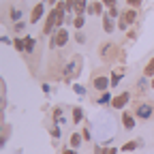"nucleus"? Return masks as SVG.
Wrapping results in <instances>:
<instances>
[{"label": "nucleus", "instance_id": "obj_1", "mask_svg": "<svg viewBox=\"0 0 154 154\" xmlns=\"http://www.w3.org/2000/svg\"><path fill=\"white\" fill-rule=\"evenodd\" d=\"M90 86L99 92H105L107 88H111V77L107 71H94L90 77Z\"/></svg>", "mask_w": 154, "mask_h": 154}, {"label": "nucleus", "instance_id": "obj_2", "mask_svg": "<svg viewBox=\"0 0 154 154\" xmlns=\"http://www.w3.org/2000/svg\"><path fill=\"white\" fill-rule=\"evenodd\" d=\"M135 118H139L141 122H148L154 118V101H139L133 109Z\"/></svg>", "mask_w": 154, "mask_h": 154}, {"label": "nucleus", "instance_id": "obj_3", "mask_svg": "<svg viewBox=\"0 0 154 154\" xmlns=\"http://www.w3.org/2000/svg\"><path fill=\"white\" fill-rule=\"evenodd\" d=\"M120 49H118V45L116 43H103L101 47H99V56H101V60L103 62H107V64H111L113 60H120Z\"/></svg>", "mask_w": 154, "mask_h": 154}, {"label": "nucleus", "instance_id": "obj_4", "mask_svg": "<svg viewBox=\"0 0 154 154\" xmlns=\"http://www.w3.org/2000/svg\"><path fill=\"white\" fill-rule=\"evenodd\" d=\"M82 69V58L79 56H73V60H69L64 64V82H73L77 75H79Z\"/></svg>", "mask_w": 154, "mask_h": 154}, {"label": "nucleus", "instance_id": "obj_5", "mask_svg": "<svg viewBox=\"0 0 154 154\" xmlns=\"http://www.w3.org/2000/svg\"><path fill=\"white\" fill-rule=\"evenodd\" d=\"M69 43V32L64 28H58L54 34H51V41H49V47L56 49V47H64Z\"/></svg>", "mask_w": 154, "mask_h": 154}, {"label": "nucleus", "instance_id": "obj_6", "mask_svg": "<svg viewBox=\"0 0 154 154\" xmlns=\"http://www.w3.org/2000/svg\"><path fill=\"white\" fill-rule=\"evenodd\" d=\"M128 101H131V92H122V94H118V96H113L111 107H113V109H120V111H124V107L128 105Z\"/></svg>", "mask_w": 154, "mask_h": 154}, {"label": "nucleus", "instance_id": "obj_7", "mask_svg": "<svg viewBox=\"0 0 154 154\" xmlns=\"http://www.w3.org/2000/svg\"><path fill=\"white\" fill-rule=\"evenodd\" d=\"M120 17H122L124 22L131 26V24H137V17H139V13L135 11V9H131V7H128V9H124V11H122V15H120Z\"/></svg>", "mask_w": 154, "mask_h": 154}, {"label": "nucleus", "instance_id": "obj_8", "mask_svg": "<svg viewBox=\"0 0 154 154\" xmlns=\"http://www.w3.org/2000/svg\"><path fill=\"white\" fill-rule=\"evenodd\" d=\"M43 13H45V9H43V2H38V5L32 9V15H30V24H38V19H43Z\"/></svg>", "mask_w": 154, "mask_h": 154}, {"label": "nucleus", "instance_id": "obj_9", "mask_svg": "<svg viewBox=\"0 0 154 154\" xmlns=\"http://www.w3.org/2000/svg\"><path fill=\"white\" fill-rule=\"evenodd\" d=\"M103 2H101V0H92V2L88 5V13L90 15H103Z\"/></svg>", "mask_w": 154, "mask_h": 154}, {"label": "nucleus", "instance_id": "obj_10", "mask_svg": "<svg viewBox=\"0 0 154 154\" xmlns=\"http://www.w3.org/2000/svg\"><path fill=\"white\" fill-rule=\"evenodd\" d=\"M88 0H75V7H73V15H84L88 11Z\"/></svg>", "mask_w": 154, "mask_h": 154}, {"label": "nucleus", "instance_id": "obj_11", "mask_svg": "<svg viewBox=\"0 0 154 154\" xmlns=\"http://www.w3.org/2000/svg\"><path fill=\"white\" fill-rule=\"evenodd\" d=\"M34 47H36V38L30 36V34H26L24 36V54H32Z\"/></svg>", "mask_w": 154, "mask_h": 154}, {"label": "nucleus", "instance_id": "obj_12", "mask_svg": "<svg viewBox=\"0 0 154 154\" xmlns=\"http://www.w3.org/2000/svg\"><path fill=\"white\" fill-rule=\"evenodd\" d=\"M122 126H124L126 131H133V128H135V118H133V113L122 111Z\"/></svg>", "mask_w": 154, "mask_h": 154}, {"label": "nucleus", "instance_id": "obj_13", "mask_svg": "<svg viewBox=\"0 0 154 154\" xmlns=\"http://www.w3.org/2000/svg\"><path fill=\"white\" fill-rule=\"evenodd\" d=\"M103 30H105L107 34H111V32L116 30V24H113V17H109V15H103Z\"/></svg>", "mask_w": 154, "mask_h": 154}, {"label": "nucleus", "instance_id": "obj_14", "mask_svg": "<svg viewBox=\"0 0 154 154\" xmlns=\"http://www.w3.org/2000/svg\"><path fill=\"white\" fill-rule=\"evenodd\" d=\"M9 19L15 24V22H22V9H17V7H11L9 9Z\"/></svg>", "mask_w": 154, "mask_h": 154}, {"label": "nucleus", "instance_id": "obj_15", "mask_svg": "<svg viewBox=\"0 0 154 154\" xmlns=\"http://www.w3.org/2000/svg\"><path fill=\"white\" fill-rule=\"evenodd\" d=\"M84 24H86V17L84 15H73V28L75 30H82Z\"/></svg>", "mask_w": 154, "mask_h": 154}, {"label": "nucleus", "instance_id": "obj_16", "mask_svg": "<svg viewBox=\"0 0 154 154\" xmlns=\"http://www.w3.org/2000/svg\"><path fill=\"white\" fill-rule=\"evenodd\" d=\"M82 139H84V135L73 133V135H71V139H69V141H71V148H75V150H77V148L82 146Z\"/></svg>", "mask_w": 154, "mask_h": 154}, {"label": "nucleus", "instance_id": "obj_17", "mask_svg": "<svg viewBox=\"0 0 154 154\" xmlns=\"http://www.w3.org/2000/svg\"><path fill=\"white\" fill-rule=\"evenodd\" d=\"M111 101H113V96H111V94L105 90V92L99 96V101H96V103H99V105H111Z\"/></svg>", "mask_w": 154, "mask_h": 154}, {"label": "nucleus", "instance_id": "obj_18", "mask_svg": "<svg viewBox=\"0 0 154 154\" xmlns=\"http://www.w3.org/2000/svg\"><path fill=\"white\" fill-rule=\"evenodd\" d=\"M122 75H124L122 71H113V73L109 75V77H111V88H113V86H118V84H120V79H122Z\"/></svg>", "mask_w": 154, "mask_h": 154}, {"label": "nucleus", "instance_id": "obj_19", "mask_svg": "<svg viewBox=\"0 0 154 154\" xmlns=\"http://www.w3.org/2000/svg\"><path fill=\"white\" fill-rule=\"evenodd\" d=\"M143 75H146V77H154V58H152V60L146 64V69H143Z\"/></svg>", "mask_w": 154, "mask_h": 154}, {"label": "nucleus", "instance_id": "obj_20", "mask_svg": "<svg viewBox=\"0 0 154 154\" xmlns=\"http://www.w3.org/2000/svg\"><path fill=\"white\" fill-rule=\"evenodd\" d=\"M84 120V111L79 107H73V122H82Z\"/></svg>", "mask_w": 154, "mask_h": 154}, {"label": "nucleus", "instance_id": "obj_21", "mask_svg": "<svg viewBox=\"0 0 154 154\" xmlns=\"http://www.w3.org/2000/svg\"><path fill=\"white\" fill-rule=\"evenodd\" d=\"M107 15L116 19V17H120L122 13H120V9H118V5H113V7H109V9H107Z\"/></svg>", "mask_w": 154, "mask_h": 154}, {"label": "nucleus", "instance_id": "obj_22", "mask_svg": "<svg viewBox=\"0 0 154 154\" xmlns=\"http://www.w3.org/2000/svg\"><path fill=\"white\" fill-rule=\"evenodd\" d=\"M139 148V141H128L122 146V152H131V150H137Z\"/></svg>", "mask_w": 154, "mask_h": 154}, {"label": "nucleus", "instance_id": "obj_23", "mask_svg": "<svg viewBox=\"0 0 154 154\" xmlns=\"http://www.w3.org/2000/svg\"><path fill=\"white\" fill-rule=\"evenodd\" d=\"M126 5H128L131 9H139V7L143 5V0H126Z\"/></svg>", "mask_w": 154, "mask_h": 154}, {"label": "nucleus", "instance_id": "obj_24", "mask_svg": "<svg viewBox=\"0 0 154 154\" xmlns=\"http://www.w3.org/2000/svg\"><path fill=\"white\" fill-rule=\"evenodd\" d=\"M13 45H15L17 51H24V38H19V36H17L15 41H13Z\"/></svg>", "mask_w": 154, "mask_h": 154}, {"label": "nucleus", "instance_id": "obj_25", "mask_svg": "<svg viewBox=\"0 0 154 154\" xmlns=\"http://www.w3.org/2000/svg\"><path fill=\"white\" fill-rule=\"evenodd\" d=\"M24 28H26V24H24V22H15V24H13V30H15V32H22Z\"/></svg>", "mask_w": 154, "mask_h": 154}, {"label": "nucleus", "instance_id": "obj_26", "mask_svg": "<svg viewBox=\"0 0 154 154\" xmlns=\"http://www.w3.org/2000/svg\"><path fill=\"white\" fill-rule=\"evenodd\" d=\"M75 41H77V43H86V36H84V32H82V30H77V34H75Z\"/></svg>", "mask_w": 154, "mask_h": 154}, {"label": "nucleus", "instance_id": "obj_27", "mask_svg": "<svg viewBox=\"0 0 154 154\" xmlns=\"http://www.w3.org/2000/svg\"><path fill=\"white\" fill-rule=\"evenodd\" d=\"M146 88H148V84H146V79H139V82H137V92H143Z\"/></svg>", "mask_w": 154, "mask_h": 154}, {"label": "nucleus", "instance_id": "obj_28", "mask_svg": "<svg viewBox=\"0 0 154 154\" xmlns=\"http://www.w3.org/2000/svg\"><path fill=\"white\" fill-rule=\"evenodd\" d=\"M66 2V11H69V15H73V7H75V0H64Z\"/></svg>", "mask_w": 154, "mask_h": 154}, {"label": "nucleus", "instance_id": "obj_29", "mask_svg": "<svg viewBox=\"0 0 154 154\" xmlns=\"http://www.w3.org/2000/svg\"><path fill=\"white\" fill-rule=\"evenodd\" d=\"M118 28H120V30H126V28H128V24L124 22L122 17H118Z\"/></svg>", "mask_w": 154, "mask_h": 154}, {"label": "nucleus", "instance_id": "obj_30", "mask_svg": "<svg viewBox=\"0 0 154 154\" xmlns=\"http://www.w3.org/2000/svg\"><path fill=\"white\" fill-rule=\"evenodd\" d=\"M51 137H54L56 141L60 139V128H58V126H56V128H51Z\"/></svg>", "mask_w": 154, "mask_h": 154}, {"label": "nucleus", "instance_id": "obj_31", "mask_svg": "<svg viewBox=\"0 0 154 154\" xmlns=\"http://www.w3.org/2000/svg\"><path fill=\"white\" fill-rule=\"evenodd\" d=\"M126 36H128V41H135V38H137V32H135V30H128Z\"/></svg>", "mask_w": 154, "mask_h": 154}, {"label": "nucleus", "instance_id": "obj_32", "mask_svg": "<svg viewBox=\"0 0 154 154\" xmlns=\"http://www.w3.org/2000/svg\"><path fill=\"white\" fill-rule=\"evenodd\" d=\"M82 135H84V139H86V141H90V128H88V126L84 128V133H82Z\"/></svg>", "mask_w": 154, "mask_h": 154}, {"label": "nucleus", "instance_id": "obj_33", "mask_svg": "<svg viewBox=\"0 0 154 154\" xmlns=\"http://www.w3.org/2000/svg\"><path fill=\"white\" fill-rule=\"evenodd\" d=\"M60 116H62V109H60V107H56V109H54V120H56V118H60Z\"/></svg>", "mask_w": 154, "mask_h": 154}, {"label": "nucleus", "instance_id": "obj_34", "mask_svg": "<svg viewBox=\"0 0 154 154\" xmlns=\"http://www.w3.org/2000/svg\"><path fill=\"white\" fill-rule=\"evenodd\" d=\"M101 2H103V5L109 9V7H113V5H116V0H101Z\"/></svg>", "mask_w": 154, "mask_h": 154}, {"label": "nucleus", "instance_id": "obj_35", "mask_svg": "<svg viewBox=\"0 0 154 154\" xmlns=\"http://www.w3.org/2000/svg\"><path fill=\"white\" fill-rule=\"evenodd\" d=\"M60 154H77V150L75 148H69V150H62Z\"/></svg>", "mask_w": 154, "mask_h": 154}, {"label": "nucleus", "instance_id": "obj_36", "mask_svg": "<svg viewBox=\"0 0 154 154\" xmlns=\"http://www.w3.org/2000/svg\"><path fill=\"white\" fill-rule=\"evenodd\" d=\"M73 90H75V92H77V94H84V92H86V90H84V88H82V86H73Z\"/></svg>", "mask_w": 154, "mask_h": 154}, {"label": "nucleus", "instance_id": "obj_37", "mask_svg": "<svg viewBox=\"0 0 154 154\" xmlns=\"http://www.w3.org/2000/svg\"><path fill=\"white\" fill-rule=\"evenodd\" d=\"M107 154H118V150H116V148H109V150H107Z\"/></svg>", "mask_w": 154, "mask_h": 154}, {"label": "nucleus", "instance_id": "obj_38", "mask_svg": "<svg viewBox=\"0 0 154 154\" xmlns=\"http://www.w3.org/2000/svg\"><path fill=\"white\" fill-rule=\"evenodd\" d=\"M47 2H49V5H54V7H56V2H58V0H47Z\"/></svg>", "mask_w": 154, "mask_h": 154}, {"label": "nucleus", "instance_id": "obj_39", "mask_svg": "<svg viewBox=\"0 0 154 154\" xmlns=\"http://www.w3.org/2000/svg\"><path fill=\"white\" fill-rule=\"evenodd\" d=\"M152 88H154V77H152Z\"/></svg>", "mask_w": 154, "mask_h": 154}]
</instances>
